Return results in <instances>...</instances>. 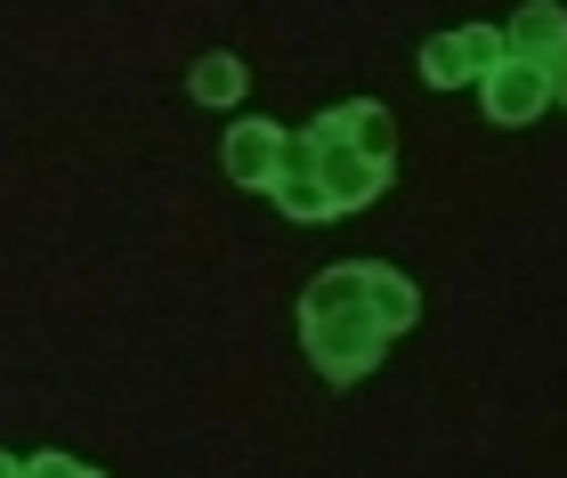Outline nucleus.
I'll use <instances>...</instances> for the list:
<instances>
[{"label": "nucleus", "instance_id": "nucleus-1", "mask_svg": "<svg viewBox=\"0 0 567 478\" xmlns=\"http://www.w3.org/2000/svg\"><path fill=\"white\" fill-rule=\"evenodd\" d=\"M195 90H203V97H227V90H244V65H236V58H203Z\"/></svg>", "mask_w": 567, "mask_h": 478}]
</instances>
